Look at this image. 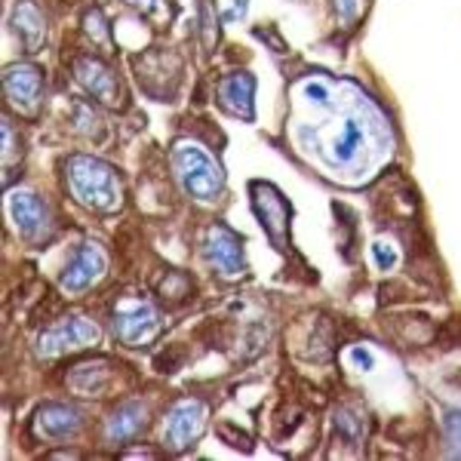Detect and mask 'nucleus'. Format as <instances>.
Instances as JSON below:
<instances>
[{
  "label": "nucleus",
  "mask_w": 461,
  "mask_h": 461,
  "mask_svg": "<svg viewBox=\"0 0 461 461\" xmlns=\"http://www.w3.org/2000/svg\"><path fill=\"white\" fill-rule=\"evenodd\" d=\"M363 126L360 121H354V117H348V121H341V126L336 130V136H332V154H330V163H336V167H348V163H354V158L360 154L363 148Z\"/></svg>",
  "instance_id": "f8f14e48"
},
{
  "label": "nucleus",
  "mask_w": 461,
  "mask_h": 461,
  "mask_svg": "<svg viewBox=\"0 0 461 461\" xmlns=\"http://www.w3.org/2000/svg\"><path fill=\"white\" fill-rule=\"evenodd\" d=\"M4 86H6V93H10L13 102L32 105V102L37 99V93H41V86H43V77L34 65H10L4 74Z\"/></svg>",
  "instance_id": "9b49d317"
},
{
  "label": "nucleus",
  "mask_w": 461,
  "mask_h": 461,
  "mask_svg": "<svg viewBox=\"0 0 461 461\" xmlns=\"http://www.w3.org/2000/svg\"><path fill=\"white\" fill-rule=\"evenodd\" d=\"M80 428V415L77 409L62 406V403H47L37 412V430L43 437H53V440H65V437L77 434Z\"/></svg>",
  "instance_id": "9d476101"
},
{
  "label": "nucleus",
  "mask_w": 461,
  "mask_h": 461,
  "mask_svg": "<svg viewBox=\"0 0 461 461\" xmlns=\"http://www.w3.org/2000/svg\"><path fill=\"white\" fill-rule=\"evenodd\" d=\"M13 25H16V32L22 34V41H25L28 53H37V50L43 47L47 25H43L41 10H37L32 0H22V4L16 6V13H13Z\"/></svg>",
  "instance_id": "ddd939ff"
},
{
  "label": "nucleus",
  "mask_w": 461,
  "mask_h": 461,
  "mask_svg": "<svg viewBox=\"0 0 461 461\" xmlns=\"http://www.w3.org/2000/svg\"><path fill=\"white\" fill-rule=\"evenodd\" d=\"M446 434H449L452 446L461 449V412H452L449 419H446Z\"/></svg>",
  "instance_id": "aec40b11"
},
{
  "label": "nucleus",
  "mask_w": 461,
  "mask_h": 461,
  "mask_svg": "<svg viewBox=\"0 0 461 461\" xmlns=\"http://www.w3.org/2000/svg\"><path fill=\"white\" fill-rule=\"evenodd\" d=\"M373 256H375V265L382 267V271H388V267L397 265V252L391 249V243H373Z\"/></svg>",
  "instance_id": "6ab92c4d"
},
{
  "label": "nucleus",
  "mask_w": 461,
  "mask_h": 461,
  "mask_svg": "<svg viewBox=\"0 0 461 461\" xmlns=\"http://www.w3.org/2000/svg\"><path fill=\"white\" fill-rule=\"evenodd\" d=\"M304 95H308L311 102H317V105H326V102H330V89L323 84H308L304 86Z\"/></svg>",
  "instance_id": "412c9836"
},
{
  "label": "nucleus",
  "mask_w": 461,
  "mask_h": 461,
  "mask_svg": "<svg viewBox=\"0 0 461 461\" xmlns=\"http://www.w3.org/2000/svg\"><path fill=\"white\" fill-rule=\"evenodd\" d=\"M348 363H354L360 373H369V369L375 366V357H373V351H366V348L354 345V348H348Z\"/></svg>",
  "instance_id": "f3484780"
},
{
  "label": "nucleus",
  "mask_w": 461,
  "mask_h": 461,
  "mask_svg": "<svg viewBox=\"0 0 461 461\" xmlns=\"http://www.w3.org/2000/svg\"><path fill=\"white\" fill-rule=\"evenodd\" d=\"M74 71H77L80 84H84L99 102H105V105H117V102H121V84H117V77L99 62V59H80V62L74 65Z\"/></svg>",
  "instance_id": "1a4fd4ad"
},
{
  "label": "nucleus",
  "mask_w": 461,
  "mask_h": 461,
  "mask_svg": "<svg viewBox=\"0 0 461 461\" xmlns=\"http://www.w3.org/2000/svg\"><path fill=\"white\" fill-rule=\"evenodd\" d=\"M95 341H99V326L89 323L84 317H71L37 339V354L59 357L68 351H80V348H86V345H95Z\"/></svg>",
  "instance_id": "7ed1b4c3"
},
{
  "label": "nucleus",
  "mask_w": 461,
  "mask_h": 461,
  "mask_svg": "<svg viewBox=\"0 0 461 461\" xmlns=\"http://www.w3.org/2000/svg\"><path fill=\"white\" fill-rule=\"evenodd\" d=\"M203 428H206V406L200 400H182L169 412L167 428H163V440H167L173 452H182L203 434Z\"/></svg>",
  "instance_id": "20e7f679"
},
{
  "label": "nucleus",
  "mask_w": 461,
  "mask_h": 461,
  "mask_svg": "<svg viewBox=\"0 0 461 461\" xmlns=\"http://www.w3.org/2000/svg\"><path fill=\"white\" fill-rule=\"evenodd\" d=\"M206 256L210 262L219 267L221 274L228 277H237L243 271V247H240V237L234 230H228L225 225H215L206 234Z\"/></svg>",
  "instance_id": "0eeeda50"
},
{
  "label": "nucleus",
  "mask_w": 461,
  "mask_h": 461,
  "mask_svg": "<svg viewBox=\"0 0 461 461\" xmlns=\"http://www.w3.org/2000/svg\"><path fill=\"white\" fill-rule=\"evenodd\" d=\"M176 173L182 178V188L197 200H215L221 191V169L200 145L182 142L173 151Z\"/></svg>",
  "instance_id": "f03ea898"
},
{
  "label": "nucleus",
  "mask_w": 461,
  "mask_h": 461,
  "mask_svg": "<svg viewBox=\"0 0 461 461\" xmlns=\"http://www.w3.org/2000/svg\"><path fill=\"white\" fill-rule=\"evenodd\" d=\"M102 274H105V256H102V249L95 247V243H84V247L74 252L68 267H65L59 286H62L65 293L77 295V293H84V289L93 286Z\"/></svg>",
  "instance_id": "39448f33"
},
{
  "label": "nucleus",
  "mask_w": 461,
  "mask_h": 461,
  "mask_svg": "<svg viewBox=\"0 0 461 461\" xmlns=\"http://www.w3.org/2000/svg\"><path fill=\"white\" fill-rule=\"evenodd\" d=\"M68 178L80 203L93 206L99 212H111L121 206V185H117L114 169L105 160L77 154V158L68 160Z\"/></svg>",
  "instance_id": "f257e3e1"
},
{
  "label": "nucleus",
  "mask_w": 461,
  "mask_h": 461,
  "mask_svg": "<svg viewBox=\"0 0 461 461\" xmlns=\"http://www.w3.org/2000/svg\"><path fill=\"white\" fill-rule=\"evenodd\" d=\"M256 206H258V215H262V225L271 230L274 240H284V228H286V203L280 194H274V188H262V185H256Z\"/></svg>",
  "instance_id": "2eb2a0df"
},
{
  "label": "nucleus",
  "mask_w": 461,
  "mask_h": 461,
  "mask_svg": "<svg viewBox=\"0 0 461 461\" xmlns=\"http://www.w3.org/2000/svg\"><path fill=\"white\" fill-rule=\"evenodd\" d=\"M86 32L95 37V43H102L105 47L108 43V28H105V19H102V13L99 10H93L86 16Z\"/></svg>",
  "instance_id": "a211bd4d"
},
{
  "label": "nucleus",
  "mask_w": 461,
  "mask_h": 461,
  "mask_svg": "<svg viewBox=\"0 0 461 461\" xmlns=\"http://www.w3.org/2000/svg\"><path fill=\"white\" fill-rule=\"evenodd\" d=\"M114 330H117V339L123 345H139V341L151 339L154 330H158V311L151 304H123L114 317Z\"/></svg>",
  "instance_id": "6e6552de"
},
{
  "label": "nucleus",
  "mask_w": 461,
  "mask_h": 461,
  "mask_svg": "<svg viewBox=\"0 0 461 461\" xmlns=\"http://www.w3.org/2000/svg\"><path fill=\"white\" fill-rule=\"evenodd\" d=\"M10 215L28 240H41L50 230V212L32 191H13L10 194Z\"/></svg>",
  "instance_id": "423d86ee"
},
{
  "label": "nucleus",
  "mask_w": 461,
  "mask_h": 461,
  "mask_svg": "<svg viewBox=\"0 0 461 461\" xmlns=\"http://www.w3.org/2000/svg\"><path fill=\"white\" fill-rule=\"evenodd\" d=\"M145 428V406L142 403H126L117 409L105 425V437L108 443H126Z\"/></svg>",
  "instance_id": "4468645a"
},
{
  "label": "nucleus",
  "mask_w": 461,
  "mask_h": 461,
  "mask_svg": "<svg viewBox=\"0 0 461 461\" xmlns=\"http://www.w3.org/2000/svg\"><path fill=\"white\" fill-rule=\"evenodd\" d=\"M252 89H256V80H252L249 74H234V77H228L225 84H221L219 95L234 114L252 117Z\"/></svg>",
  "instance_id": "dca6fc26"
}]
</instances>
